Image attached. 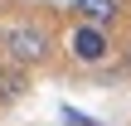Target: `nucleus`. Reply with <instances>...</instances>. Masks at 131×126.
Masks as SVG:
<instances>
[{
    "label": "nucleus",
    "instance_id": "5",
    "mask_svg": "<svg viewBox=\"0 0 131 126\" xmlns=\"http://www.w3.org/2000/svg\"><path fill=\"white\" fill-rule=\"evenodd\" d=\"M0 83H5V78H0Z\"/></svg>",
    "mask_w": 131,
    "mask_h": 126
},
{
    "label": "nucleus",
    "instance_id": "1",
    "mask_svg": "<svg viewBox=\"0 0 131 126\" xmlns=\"http://www.w3.org/2000/svg\"><path fill=\"white\" fill-rule=\"evenodd\" d=\"M0 49H5V58H10L15 68H39V63L49 58L53 39H49L44 24H15V29H5Z\"/></svg>",
    "mask_w": 131,
    "mask_h": 126
},
{
    "label": "nucleus",
    "instance_id": "4",
    "mask_svg": "<svg viewBox=\"0 0 131 126\" xmlns=\"http://www.w3.org/2000/svg\"><path fill=\"white\" fill-rule=\"evenodd\" d=\"M126 68H131V49H126Z\"/></svg>",
    "mask_w": 131,
    "mask_h": 126
},
{
    "label": "nucleus",
    "instance_id": "2",
    "mask_svg": "<svg viewBox=\"0 0 131 126\" xmlns=\"http://www.w3.org/2000/svg\"><path fill=\"white\" fill-rule=\"evenodd\" d=\"M68 44H73V58H78V63H102L107 49H112V44H107V29H88V24H78Z\"/></svg>",
    "mask_w": 131,
    "mask_h": 126
},
{
    "label": "nucleus",
    "instance_id": "3",
    "mask_svg": "<svg viewBox=\"0 0 131 126\" xmlns=\"http://www.w3.org/2000/svg\"><path fill=\"white\" fill-rule=\"evenodd\" d=\"M73 10H78V19L88 24V29H112V19H117V0H73Z\"/></svg>",
    "mask_w": 131,
    "mask_h": 126
}]
</instances>
